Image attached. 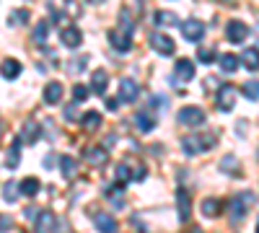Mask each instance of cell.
<instances>
[{
    "instance_id": "obj_1",
    "label": "cell",
    "mask_w": 259,
    "mask_h": 233,
    "mask_svg": "<svg viewBox=\"0 0 259 233\" xmlns=\"http://www.w3.org/2000/svg\"><path fill=\"white\" fill-rule=\"evenodd\" d=\"M215 143H218V137L210 132H192L182 140V148L187 156H200V153H207L210 148H215Z\"/></svg>"
},
{
    "instance_id": "obj_2",
    "label": "cell",
    "mask_w": 259,
    "mask_h": 233,
    "mask_svg": "<svg viewBox=\"0 0 259 233\" xmlns=\"http://www.w3.org/2000/svg\"><path fill=\"white\" fill-rule=\"evenodd\" d=\"M254 195L251 192H241V195H236V197H231L228 200V215H231V220L233 223H241L244 220V215L249 213V205H254Z\"/></svg>"
},
{
    "instance_id": "obj_3",
    "label": "cell",
    "mask_w": 259,
    "mask_h": 233,
    "mask_svg": "<svg viewBox=\"0 0 259 233\" xmlns=\"http://www.w3.org/2000/svg\"><path fill=\"white\" fill-rule=\"evenodd\" d=\"M194 78V62L182 57L177 60V65H174V75H171V80L177 83V86H187V83Z\"/></svg>"
},
{
    "instance_id": "obj_4",
    "label": "cell",
    "mask_w": 259,
    "mask_h": 233,
    "mask_svg": "<svg viewBox=\"0 0 259 233\" xmlns=\"http://www.w3.org/2000/svg\"><path fill=\"white\" fill-rule=\"evenodd\" d=\"M150 47H153L158 55H163V57L174 55V50H177L174 39H171V36H166L163 31H153V34H150Z\"/></svg>"
},
{
    "instance_id": "obj_5",
    "label": "cell",
    "mask_w": 259,
    "mask_h": 233,
    "mask_svg": "<svg viewBox=\"0 0 259 233\" xmlns=\"http://www.w3.org/2000/svg\"><path fill=\"white\" fill-rule=\"evenodd\" d=\"M109 44L117 50V52H130L133 50V34H124L119 29H109Z\"/></svg>"
},
{
    "instance_id": "obj_6",
    "label": "cell",
    "mask_w": 259,
    "mask_h": 233,
    "mask_svg": "<svg viewBox=\"0 0 259 233\" xmlns=\"http://www.w3.org/2000/svg\"><path fill=\"white\" fill-rule=\"evenodd\" d=\"M246 36H249V26H246V24H241V21H228L226 39L231 41V44H241Z\"/></svg>"
},
{
    "instance_id": "obj_7",
    "label": "cell",
    "mask_w": 259,
    "mask_h": 233,
    "mask_svg": "<svg viewBox=\"0 0 259 233\" xmlns=\"http://www.w3.org/2000/svg\"><path fill=\"white\" fill-rule=\"evenodd\" d=\"M182 34H184L187 41H200L205 36V24H202V21H197V18H189V21H184V24H182Z\"/></svg>"
},
{
    "instance_id": "obj_8",
    "label": "cell",
    "mask_w": 259,
    "mask_h": 233,
    "mask_svg": "<svg viewBox=\"0 0 259 233\" xmlns=\"http://www.w3.org/2000/svg\"><path fill=\"white\" fill-rule=\"evenodd\" d=\"M179 122L187 127H197L205 122V112L200 107H184V109H179Z\"/></svg>"
},
{
    "instance_id": "obj_9",
    "label": "cell",
    "mask_w": 259,
    "mask_h": 233,
    "mask_svg": "<svg viewBox=\"0 0 259 233\" xmlns=\"http://www.w3.org/2000/svg\"><path fill=\"white\" fill-rule=\"evenodd\" d=\"M138 96H140V86H138V83L133 78H122L119 80V101L133 104Z\"/></svg>"
},
{
    "instance_id": "obj_10",
    "label": "cell",
    "mask_w": 259,
    "mask_h": 233,
    "mask_svg": "<svg viewBox=\"0 0 259 233\" xmlns=\"http://www.w3.org/2000/svg\"><path fill=\"white\" fill-rule=\"evenodd\" d=\"M60 41H62L68 50H78L80 41H83V34H80V29H75V26H65V29H60Z\"/></svg>"
},
{
    "instance_id": "obj_11",
    "label": "cell",
    "mask_w": 259,
    "mask_h": 233,
    "mask_svg": "<svg viewBox=\"0 0 259 233\" xmlns=\"http://www.w3.org/2000/svg\"><path fill=\"white\" fill-rule=\"evenodd\" d=\"M189 210H192L189 192H187L184 187H179V192H177V213H179V223H187V220H189Z\"/></svg>"
},
{
    "instance_id": "obj_12",
    "label": "cell",
    "mask_w": 259,
    "mask_h": 233,
    "mask_svg": "<svg viewBox=\"0 0 259 233\" xmlns=\"http://www.w3.org/2000/svg\"><path fill=\"white\" fill-rule=\"evenodd\" d=\"M236 104V88L233 86H221L218 88V109L221 112H231Z\"/></svg>"
},
{
    "instance_id": "obj_13",
    "label": "cell",
    "mask_w": 259,
    "mask_h": 233,
    "mask_svg": "<svg viewBox=\"0 0 259 233\" xmlns=\"http://www.w3.org/2000/svg\"><path fill=\"white\" fill-rule=\"evenodd\" d=\"M55 228H57V220H55V215L50 213V210L36 215V225H34L36 233H55Z\"/></svg>"
},
{
    "instance_id": "obj_14",
    "label": "cell",
    "mask_w": 259,
    "mask_h": 233,
    "mask_svg": "<svg viewBox=\"0 0 259 233\" xmlns=\"http://www.w3.org/2000/svg\"><path fill=\"white\" fill-rule=\"evenodd\" d=\"M106 88H109V75H106L104 70H94V75H91V91L104 96Z\"/></svg>"
},
{
    "instance_id": "obj_15",
    "label": "cell",
    "mask_w": 259,
    "mask_h": 233,
    "mask_svg": "<svg viewBox=\"0 0 259 233\" xmlns=\"http://www.w3.org/2000/svg\"><path fill=\"white\" fill-rule=\"evenodd\" d=\"M39 130H41V124L39 122H34V119H29L26 124H24V130H21V140L24 143H36V137H39Z\"/></svg>"
},
{
    "instance_id": "obj_16",
    "label": "cell",
    "mask_w": 259,
    "mask_h": 233,
    "mask_svg": "<svg viewBox=\"0 0 259 233\" xmlns=\"http://www.w3.org/2000/svg\"><path fill=\"white\" fill-rule=\"evenodd\" d=\"M0 73H3V78H8V80L18 78V75H21V62L13 60V57L3 60V65H0Z\"/></svg>"
},
{
    "instance_id": "obj_17",
    "label": "cell",
    "mask_w": 259,
    "mask_h": 233,
    "mask_svg": "<svg viewBox=\"0 0 259 233\" xmlns=\"http://www.w3.org/2000/svg\"><path fill=\"white\" fill-rule=\"evenodd\" d=\"M45 101H47V104H60V101H62V83H57V80L47 83V88H45Z\"/></svg>"
},
{
    "instance_id": "obj_18",
    "label": "cell",
    "mask_w": 259,
    "mask_h": 233,
    "mask_svg": "<svg viewBox=\"0 0 259 233\" xmlns=\"http://www.w3.org/2000/svg\"><path fill=\"white\" fill-rule=\"evenodd\" d=\"M83 158L89 161L91 166H104L106 163V151H104V148H89Z\"/></svg>"
},
{
    "instance_id": "obj_19",
    "label": "cell",
    "mask_w": 259,
    "mask_h": 233,
    "mask_svg": "<svg viewBox=\"0 0 259 233\" xmlns=\"http://www.w3.org/2000/svg\"><path fill=\"white\" fill-rule=\"evenodd\" d=\"M80 124H83L85 132H94V130H99V124H101V114L99 112H85L83 119H80Z\"/></svg>"
},
{
    "instance_id": "obj_20",
    "label": "cell",
    "mask_w": 259,
    "mask_h": 233,
    "mask_svg": "<svg viewBox=\"0 0 259 233\" xmlns=\"http://www.w3.org/2000/svg\"><path fill=\"white\" fill-rule=\"evenodd\" d=\"M241 62L249 68V70H259V50L256 47H249V50H244V55H241Z\"/></svg>"
},
{
    "instance_id": "obj_21",
    "label": "cell",
    "mask_w": 259,
    "mask_h": 233,
    "mask_svg": "<svg viewBox=\"0 0 259 233\" xmlns=\"http://www.w3.org/2000/svg\"><path fill=\"white\" fill-rule=\"evenodd\" d=\"M218 62H221V70L228 73V75L239 70V57H236V55H221Z\"/></svg>"
},
{
    "instance_id": "obj_22",
    "label": "cell",
    "mask_w": 259,
    "mask_h": 233,
    "mask_svg": "<svg viewBox=\"0 0 259 233\" xmlns=\"http://www.w3.org/2000/svg\"><path fill=\"white\" fill-rule=\"evenodd\" d=\"M21 143H24V140H21V137H16V140H13V145H11V151H8V158H6V166H8V168H16V166H18V156H21Z\"/></svg>"
},
{
    "instance_id": "obj_23",
    "label": "cell",
    "mask_w": 259,
    "mask_h": 233,
    "mask_svg": "<svg viewBox=\"0 0 259 233\" xmlns=\"http://www.w3.org/2000/svg\"><path fill=\"white\" fill-rule=\"evenodd\" d=\"M96 228L101 230V233H114L117 230V223H114V218H109V215H96Z\"/></svg>"
},
{
    "instance_id": "obj_24",
    "label": "cell",
    "mask_w": 259,
    "mask_h": 233,
    "mask_svg": "<svg viewBox=\"0 0 259 233\" xmlns=\"http://www.w3.org/2000/svg\"><path fill=\"white\" fill-rule=\"evenodd\" d=\"M75 168H78V163H75L70 156H62V158H60V171H62V176L73 179V176H75Z\"/></svg>"
},
{
    "instance_id": "obj_25",
    "label": "cell",
    "mask_w": 259,
    "mask_h": 233,
    "mask_svg": "<svg viewBox=\"0 0 259 233\" xmlns=\"http://www.w3.org/2000/svg\"><path fill=\"white\" fill-rule=\"evenodd\" d=\"M156 24H158V29H163V26H177L179 24V18H177V13H166V11H161L158 16H156Z\"/></svg>"
},
{
    "instance_id": "obj_26",
    "label": "cell",
    "mask_w": 259,
    "mask_h": 233,
    "mask_svg": "<svg viewBox=\"0 0 259 233\" xmlns=\"http://www.w3.org/2000/svg\"><path fill=\"white\" fill-rule=\"evenodd\" d=\"M221 168L223 171H231V176H241V168H239V161H236L233 156H226L221 161Z\"/></svg>"
},
{
    "instance_id": "obj_27",
    "label": "cell",
    "mask_w": 259,
    "mask_h": 233,
    "mask_svg": "<svg viewBox=\"0 0 259 233\" xmlns=\"http://www.w3.org/2000/svg\"><path fill=\"white\" fill-rule=\"evenodd\" d=\"M202 213H205V218H215V215L221 213V202L215 200V197L205 200V202H202Z\"/></svg>"
},
{
    "instance_id": "obj_28",
    "label": "cell",
    "mask_w": 259,
    "mask_h": 233,
    "mask_svg": "<svg viewBox=\"0 0 259 233\" xmlns=\"http://www.w3.org/2000/svg\"><path fill=\"white\" fill-rule=\"evenodd\" d=\"M18 187H21V195H24V197H34L39 192V181L36 179H24Z\"/></svg>"
},
{
    "instance_id": "obj_29",
    "label": "cell",
    "mask_w": 259,
    "mask_h": 233,
    "mask_svg": "<svg viewBox=\"0 0 259 233\" xmlns=\"http://www.w3.org/2000/svg\"><path fill=\"white\" fill-rule=\"evenodd\" d=\"M18 192H21V187H18L16 181H6V187H3L6 202H16V200H18Z\"/></svg>"
},
{
    "instance_id": "obj_30",
    "label": "cell",
    "mask_w": 259,
    "mask_h": 233,
    "mask_svg": "<svg viewBox=\"0 0 259 233\" xmlns=\"http://www.w3.org/2000/svg\"><path fill=\"white\" fill-rule=\"evenodd\" d=\"M244 96L251 101H259V80H246L244 83Z\"/></svg>"
},
{
    "instance_id": "obj_31",
    "label": "cell",
    "mask_w": 259,
    "mask_h": 233,
    "mask_svg": "<svg viewBox=\"0 0 259 233\" xmlns=\"http://www.w3.org/2000/svg\"><path fill=\"white\" fill-rule=\"evenodd\" d=\"M135 122H138V130L140 132H150V130H153V117H148V114H138L135 117Z\"/></svg>"
},
{
    "instance_id": "obj_32",
    "label": "cell",
    "mask_w": 259,
    "mask_h": 233,
    "mask_svg": "<svg viewBox=\"0 0 259 233\" xmlns=\"http://www.w3.org/2000/svg\"><path fill=\"white\" fill-rule=\"evenodd\" d=\"M122 192H124V187H122V184H119V187H114V189H109V200H112V205H114V207H122V205H124Z\"/></svg>"
},
{
    "instance_id": "obj_33",
    "label": "cell",
    "mask_w": 259,
    "mask_h": 233,
    "mask_svg": "<svg viewBox=\"0 0 259 233\" xmlns=\"http://www.w3.org/2000/svg\"><path fill=\"white\" fill-rule=\"evenodd\" d=\"M197 60H200V62H205V65H210V62H215V60H218V55H215V50H207V47H202V50L197 52Z\"/></svg>"
},
{
    "instance_id": "obj_34",
    "label": "cell",
    "mask_w": 259,
    "mask_h": 233,
    "mask_svg": "<svg viewBox=\"0 0 259 233\" xmlns=\"http://www.w3.org/2000/svg\"><path fill=\"white\" fill-rule=\"evenodd\" d=\"M119 24H122V29H119V31L133 34V18H130V13H127V11H122V13H119Z\"/></svg>"
},
{
    "instance_id": "obj_35",
    "label": "cell",
    "mask_w": 259,
    "mask_h": 233,
    "mask_svg": "<svg viewBox=\"0 0 259 233\" xmlns=\"http://www.w3.org/2000/svg\"><path fill=\"white\" fill-rule=\"evenodd\" d=\"M89 96H91V88L80 86V83H78V86H73V99H75V101H85Z\"/></svg>"
},
{
    "instance_id": "obj_36",
    "label": "cell",
    "mask_w": 259,
    "mask_h": 233,
    "mask_svg": "<svg viewBox=\"0 0 259 233\" xmlns=\"http://www.w3.org/2000/svg\"><path fill=\"white\" fill-rule=\"evenodd\" d=\"M47 34H50L47 24H39V26L34 29V41H45V39H47Z\"/></svg>"
},
{
    "instance_id": "obj_37",
    "label": "cell",
    "mask_w": 259,
    "mask_h": 233,
    "mask_svg": "<svg viewBox=\"0 0 259 233\" xmlns=\"http://www.w3.org/2000/svg\"><path fill=\"white\" fill-rule=\"evenodd\" d=\"M29 21V13L26 11H16L13 16H11V26H16V24H26Z\"/></svg>"
},
{
    "instance_id": "obj_38",
    "label": "cell",
    "mask_w": 259,
    "mask_h": 233,
    "mask_svg": "<svg viewBox=\"0 0 259 233\" xmlns=\"http://www.w3.org/2000/svg\"><path fill=\"white\" fill-rule=\"evenodd\" d=\"M117 179H119V181H127V179H130V166H127V163H119V166H117Z\"/></svg>"
},
{
    "instance_id": "obj_39",
    "label": "cell",
    "mask_w": 259,
    "mask_h": 233,
    "mask_svg": "<svg viewBox=\"0 0 259 233\" xmlns=\"http://www.w3.org/2000/svg\"><path fill=\"white\" fill-rule=\"evenodd\" d=\"M85 62H89V60H85V57H75V60L70 62V68H73V73H80V70L85 68Z\"/></svg>"
},
{
    "instance_id": "obj_40",
    "label": "cell",
    "mask_w": 259,
    "mask_h": 233,
    "mask_svg": "<svg viewBox=\"0 0 259 233\" xmlns=\"http://www.w3.org/2000/svg\"><path fill=\"white\" fill-rule=\"evenodd\" d=\"M65 119H68V122H75V119H78V109H75V104L65 109Z\"/></svg>"
},
{
    "instance_id": "obj_41",
    "label": "cell",
    "mask_w": 259,
    "mask_h": 233,
    "mask_svg": "<svg viewBox=\"0 0 259 233\" xmlns=\"http://www.w3.org/2000/svg\"><path fill=\"white\" fill-rule=\"evenodd\" d=\"M145 174H148V171H145V166H135V174H133V179L143 181V179H145Z\"/></svg>"
},
{
    "instance_id": "obj_42",
    "label": "cell",
    "mask_w": 259,
    "mask_h": 233,
    "mask_svg": "<svg viewBox=\"0 0 259 233\" xmlns=\"http://www.w3.org/2000/svg\"><path fill=\"white\" fill-rule=\"evenodd\" d=\"M117 104H119V101H117V99H106V107H109V109H112V112H114V109H117Z\"/></svg>"
},
{
    "instance_id": "obj_43",
    "label": "cell",
    "mask_w": 259,
    "mask_h": 233,
    "mask_svg": "<svg viewBox=\"0 0 259 233\" xmlns=\"http://www.w3.org/2000/svg\"><path fill=\"white\" fill-rule=\"evenodd\" d=\"M89 3H94V6H96V3H104V0H89Z\"/></svg>"
},
{
    "instance_id": "obj_44",
    "label": "cell",
    "mask_w": 259,
    "mask_h": 233,
    "mask_svg": "<svg viewBox=\"0 0 259 233\" xmlns=\"http://www.w3.org/2000/svg\"><path fill=\"white\" fill-rule=\"evenodd\" d=\"M0 137H3V122H0Z\"/></svg>"
},
{
    "instance_id": "obj_45",
    "label": "cell",
    "mask_w": 259,
    "mask_h": 233,
    "mask_svg": "<svg viewBox=\"0 0 259 233\" xmlns=\"http://www.w3.org/2000/svg\"><path fill=\"white\" fill-rule=\"evenodd\" d=\"M192 233H202V230H200V228H194V230H192Z\"/></svg>"
},
{
    "instance_id": "obj_46",
    "label": "cell",
    "mask_w": 259,
    "mask_h": 233,
    "mask_svg": "<svg viewBox=\"0 0 259 233\" xmlns=\"http://www.w3.org/2000/svg\"><path fill=\"white\" fill-rule=\"evenodd\" d=\"M256 233H259V223H256Z\"/></svg>"
},
{
    "instance_id": "obj_47",
    "label": "cell",
    "mask_w": 259,
    "mask_h": 233,
    "mask_svg": "<svg viewBox=\"0 0 259 233\" xmlns=\"http://www.w3.org/2000/svg\"><path fill=\"white\" fill-rule=\"evenodd\" d=\"M138 3H145V0H138Z\"/></svg>"
},
{
    "instance_id": "obj_48",
    "label": "cell",
    "mask_w": 259,
    "mask_h": 233,
    "mask_svg": "<svg viewBox=\"0 0 259 233\" xmlns=\"http://www.w3.org/2000/svg\"><path fill=\"white\" fill-rule=\"evenodd\" d=\"M223 3H228V0H223Z\"/></svg>"
}]
</instances>
